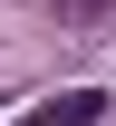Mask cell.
Segmentation results:
<instances>
[{"label":"cell","instance_id":"cell-1","mask_svg":"<svg viewBox=\"0 0 116 126\" xmlns=\"http://www.w3.org/2000/svg\"><path fill=\"white\" fill-rule=\"evenodd\" d=\"M97 116H106L97 87H68V97H49V107H39V126H97Z\"/></svg>","mask_w":116,"mask_h":126}]
</instances>
